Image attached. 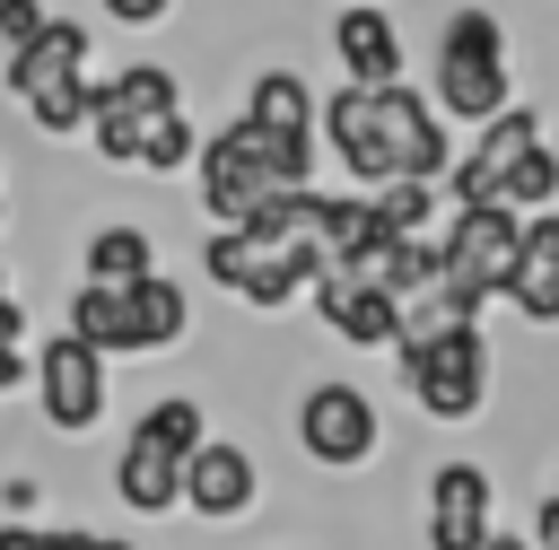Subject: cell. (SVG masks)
Masks as SVG:
<instances>
[{
	"instance_id": "obj_24",
	"label": "cell",
	"mask_w": 559,
	"mask_h": 550,
	"mask_svg": "<svg viewBox=\"0 0 559 550\" xmlns=\"http://www.w3.org/2000/svg\"><path fill=\"white\" fill-rule=\"evenodd\" d=\"M367 201H376L384 236H428V218H437V183H393V192H367Z\"/></svg>"
},
{
	"instance_id": "obj_10",
	"label": "cell",
	"mask_w": 559,
	"mask_h": 550,
	"mask_svg": "<svg viewBox=\"0 0 559 550\" xmlns=\"http://www.w3.org/2000/svg\"><path fill=\"white\" fill-rule=\"evenodd\" d=\"M376 402L358 393V384H306V402H297V445L323 463V471H358L367 454H376Z\"/></svg>"
},
{
	"instance_id": "obj_12",
	"label": "cell",
	"mask_w": 559,
	"mask_h": 550,
	"mask_svg": "<svg viewBox=\"0 0 559 550\" xmlns=\"http://www.w3.org/2000/svg\"><path fill=\"white\" fill-rule=\"evenodd\" d=\"M498 533V489L480 463H437L428 480V550H489Z\"/></svg>"
},
{
	"instance_id": "obj_16",
	"label": "cell",
	"mask_w": 559,
	"mask_h": 550,
	"mask_svg": "<svg viewBox=\"0 0 559 550\" xmlns=\"http://www.w3.org/2000/svg\"><path fill=\"white\" fill-rule=\"evenodd\" d=\"M507 306H515L524 323H559V210L524 218L515 271H507Z\"/></svg>"
},
{
	"instance_id": "obj_19",
	"label": "cell",
	"mask_w": 559,
	"mask_h": 550,
	"mask_svg": "<svg viewBox=\"0 0 559 550\" xmlns=\"http://www.w3.org/2000/svg\"><path fill=\"white\" fill-rule=\"evenodd\" d=\"M245 122L271 131V140H314V87H306L297 70H262V79L245 87Z\"/></svg>"
},
{
	"instance_id": "obj_25",
	"label": "cell",
	"mask_w": 559,
	"mask_h": 550,
	"mask_svg": "<svg viewBox=\"0 0 559 550\" xmlns=\"http://www.w3.org/2000/svg\"><path fill=\"white\" fill-rule=\"evenodd\" d=\"M192 157H201V131H192V113H175V122H166V131L140 148V166H148V175H183Z\"/></svg>"
},
{
	"instance_id": "obj_4",
	"label": "cell",
	"mask_w": 559,
	"mask_h": 550,
	"mask_svg": "<svg viewBox=\"0 0 559 550\" xmlns=\"http://www.w3.org/2000/svg\"><path fill=\"white\" fill-rule=\"evenodd\" d=\"M437 122H498L507 96V26L489 9H454L437 35Z\"/></svg>"
},
{
	"instance_id": "obj_6",
	"label": "cell",
	"mask_w": 559,
	"mask_h": 550,
	"mask_svg": "<svg viewBox=\"0 0 559 550\" xmlns=\"http://www.w3.org/2000/svg\"><path fill=\"white\" fill-rule=\"evenodd\" d=\"M515 236H524L515 210H454V227L437 236V288H445L463 314H480L489 297H507Z\"/></svg>"
},
{
	"instance_id": "obj_23",
	"label": "cell",
	"mask_w": 559,
	"mask_h": 550,
	"mask_svg": "<svg viewBox=\"0 0 559 550\" xmlns=\"http://www.w3.org/2000/svg\"><path fill=\"white\" fill-rule=\"evenodd\" d=\"M498 210H515V218L559 210V157H550V148H524V157L507 166V183H498Z\"/></svg>"
},
{
	"instance_id": "obj_9",
	"label": "cell",
	"mask_w": 559,
	"mask_h": 550,
	"mask_svg": "<svg viewBox=\"0 0 559 550\" xmlns=\"http://www.w3.org/2000/svg\"><path fill=\"white\" fill-rule=\"evenodd\" d=\"M26 393H35L44 428H61V437H87V428L105 419V358H96L87 340L52 332V340H35V358H26Z\"/></svg>"
},
{
	"instance_id": "obj_15",
	"label": "cell",
	"mask_w": 559,
	"mask_h": 550,
	"mask_svg": "<svg viewBox=\"0 0 559 550\" xmlns=\"http://www.w3.org/2000/svg\"><path fill=\"white\" fill-rule=\"evenodd\" d=\"M332 52H341V87H402V35L376 0H349L332 17Z\"/></svg>"
},
{
	"instance_id": "obj_34",
	"label": "cell",
	"mask_w": 559,
	"mask_h": 550,
	"mask_svg": "<svg viewBox=\"0 0 559 550\" xmlns=\"http://www.w3.org/2000/svg\"><path fill=\"white\" fill-rule=\"evenodd\" d=\"M0 297H9V271H0Z\"/></svg>"
},
{
	"instance_id": "obj_11",
	"label": "cell",
	"mask_w": 559,
	"mask_h": 550,
	"mask_svg": "<svg viewBox=\"0 0 559 550\" xmlns=\"http://www.w3.org/2000/svg\"><path fill=\"white\" fill-rule=\"evenodd\" d=\"M524 148H542V113H533V105H507L498 122H480L472 157H454L437 192H454V210H498V183H507V166H515Z\"/></svg>"
},
{
	"instance_id": "obj_29",
	"label": "cell",
	"mask_w": 559,
	"mask_h": 550,
	"mask_svg": "<svg viewBox=\"0 0 559 550\" xmlns=\"http://www.w3.org/2000/svg\"><path fill=\"white\" fill-rule=\"evenodd\" d=\"M44 550H105V533H79V524H44Z\"/></svg>"
},
{
	"instance_id": "obj_31",
	"label": "cell",
	"mask_w": 559,
	"mask_h": 550,
	"mask_svg": "<svg viewBox=\"0 0 559 550\" xmlns=\"http://www.w3.org/2000/svg\"><path fill=\"white\" fill-rule=\"evenodd\" d=\"M0 550H44V524H0Z\"/></svg>"
},
{
	"instance_id": "obj_13",
	"label": "cell",
	"mask_w": 559,
	"mask_h": 550,
	"mask_svg": "<svg viewBox=\"0 0 559 550\" xmlns=\"http://www.w3.org/2000/svg\"><path fill=\"white\" fill-rule=\"evenodd\" d=\"M384 244H393V236H384V218H376L367 192H323V201H314V253H323L332 279H367V288H376Z\"/></svg>"
},
{
	"instance_id": "obj_18",
	"label": "cell",
	"mask_w": 559,
	"mask_h": 550,
	"mask_svg": "<svg viewBox=\"0 0 559 550\" xmlns=\"http://www.w3.org/2000/svg\"><path fill=\"white\" fill-rule=\"evenodd\" d=\"M114 498H122L131 515H175V506H183V463L157 454V445H140V437H122V454H114Z\"/></svg>"
},
{
	"instance_id": "obj_7",
	"label": "cell",
	"mask_w": 559,
	"mask_h": 550,
	"mask_svg": "<svg viewBox=\"0 0 559 550\" xmlns=\"http://www.w3.org/2000/svg\"><path fill=\"white\" fill-rule=\"evenodd\" d=\"M201 262H210V279H218L227 297H245V306H262V314H280L288 297H306V288L323 279V253H314V244H262V236H245V227H218V236L201 244Z\"/></svg>"
},
{
	"instance_id": "obj_1",
	"label": "cell",
	"mask_w": 559,
	"mask_h": 550,
	"mask_svg": "<svg viewBox=\"0 0 559 550\" xmlns=\"http://www.w3.org/2000/svg\"><path fill=\"white\" fill-rule=\"evenodd\" d=\"M314 122L358 192L445 183V166H454L445 122H437V105H419V87H332V96H314Z\"/></svg>"
},
{
	"instance_id": "obj_14",
	"label": "cell",
	"mask_w": 559,
	"mask_h": 550,
	"mask_svg": "<svg viewBox=\"0 0 559 550\" xmlns=\"http://www.w3.org/2000/svg\"><path fill=\"white\" fill-rule=\"evenodd\" d=\"M253 498H262V471H253V454H245V445L210 437V445L183 463V506H192L201 524H236Z\"/></svg>"
},
{
	"instance_id": "obj_3",
	"label": "cell",
	"mask_w": 559,
	"mask_h": 550,
	"mask_svg": "<svg viewBox=\"0 0 559 550\" xmlns=\"http://www.w3.org/2000/svg\"><path fill=\"white\" fill-rule=\"evenodd\" d=\"M9 70V105L35 122V131H52V140H70V131H87V26L79 17H44V35L17 52V61H0Z\"/></svg>"
},
{
	"instance_id": "obj_17",
	"label": "cell",
	"mask_w": 559,
	"mask_h": 550,
	"mask_svg": "<svg viewBox=\"0 0 559 550\" xmlns=\"http://www.w3.org/2000/svg\"><path fill=\"white\" fill-rule=\"evenodd\" d=\"M314 314L349 340V349H393V323H402V306L384 297V288H367V279H314Z\"/></svg>"
},
{
	"instance_id": "obj_8",
	"label": "cell",
	"mask_w": 559,
	"mask_h": 550,
	"mask_svg": "<svg viewBox=\"0 0 559 550\" xmlns=\"http://www.w3.org/2000/svg\"><path fill=\"white\" fill-rule=\"evenodd\" d=\"M393 358H402V384H411V402L428 419H480V402H489V340H480V323H454V332H437L419 349H393Z\"/></svg>"
},
{
	"instance_id": "obj_22",
	"label": "cell",
	"mask_w": 559,
	"mask_h": 550,
	"mask_svg": "<svg viewBox=\"0 0 559 550\" xmlns=\"http://www.w3.org/2000/svg\"><path fill=\"white\" fill-rule=\"evenodd\" d=\"M131 437H140V445H157V454H175V463H192V454L210 445V428H201V402H192V393L148 402V410L131 419Z\"/></svg>"
},
{
	"instance_id": "obj_21",
	"label": "cell",
	"mask_w": 559,
	"mask_h": 550,
	"mask_svg": "<svg viewBox=\"0 0 559 550\" xmlns=\"http://www.w3.org/2000/svg\"><path fill=\"white\" fill-rule=\"evenodd\" d=\"M148 271H157V244H148V227L114 218V227H96V236H87V279H79V288H140Z\"/></svg>"
},
{
	"instance_id": "obj_35",
	"label": "cell",
	"mask_w": 559,
	"mask_h": 550,
	"mask_svg": "<svg viewBox=\"0 0 559 550\" xmlns=\"http://www.w3.org/2000/svg\"><path fill=\"white\" fill-rule=\"evenodd\" d=\"M0 210H9V192H0Z\"/></svg>"
},
{
	"instance_id": "obj_2",
	"label": "cell",
	"mask_w": 559,
	"mask_h": 550,
	"mask_svg": "<svg viewBox=\"0 0 559 550\" xmlns=\"http://www.w3.org/2000/svg\"><path fill=\"white\" fill-rule=\"evenodd\" d=\"M192 175H201V210L218 227H245L271 192H314V140H271V131H253L236 113L227 131L201 140Z\"/></svg>"
},
{
	"instance_id": "obj_5",
	"label": "cell",
	"mask_w": 559,
	"mask_h": 550,
	"mask_svg": "<svg viewBox=\"0 0 559 550\" xmlns=\"http://www.w3.org/2000/svg\"><path fill=\"white\" fill-rule=\"evenodd\" d=\"M175 113H183V87H175V70H157V61H131V70H114V79L87 87V140H96L105 166H140V148H148Z\"/></svg>"
},
{
	"instance_id": "obj_30",
	"label": "cell",
	"mask_w": 559,
	"mask_h": 550,
	"mask_svg": "<svg viewBox=\"0 0 559 550\" xmlns=\"http://www.w3.org/2000/svg\"><path fill=\"white\" fill-rule=\"evenodd\" d=\"M533 550H559V480H550V498H542V515H533Z\"/></svg>"
},
{
	"instance_id": "obj_27",
	"label": "cell",
	"mask_w": 559,
	"mask_h": 550,
	"mask_svg": "<svg viewBox=\"0 0 559 550\" xmlns=\"http://www.w3.org/2000/svg\"><path fill=\"white\" fill-rule=\"evenodd\" d=\"M44 17H52L44 0H0V61H17V52L44 35Z\"/></svg>"
},
{
	"instance_id": "obj_20",
	"label": "cell",
	"mask_w": 559,
	"mask_h": 550,
	"mask_svg": "<svg viewBox=\"0 0 559 550\" xmlns=\"http://www.w3.org/2000/svg\"><path fill=\"white\" fill-rule=\"evenodd\" d=\"M122 314H131V349H175L192 332V297L166 271H148L140 288H122Z\"/></svg>"
},
{
	"instance_id": "obj_33",
	"label": "cell",
	"mask_w": 559,
	"mask_h": 550,
	"mask_svg": "<svg viewBox=\"0 0 559 550\" xmlns=\"http://www.w3.org/2000/svg\"><path fill=\"white\" fill-rule=\"evenodd\" d=\"M105 550H140V541H122V533H105Z\"/></svg>"
},
{
	"instance_id": "obj_26",
	"label": "cell",
	"mask_w": 559,
	"mask_h": 550,
	"mask_svg": "<svg viewBox=\"0 0 559 550\" xmlns=\"http://www.w3.org/2000/svg\"><path fill=\"white\" fill-rule=\"evenodd\" d=\"M0 393H26V306L0 297Z\"/></svg>"
},
{
	"instance_id": "obj_32",
	"label": "cell",
	"mask_w": 559,
	"mask_h": 550,
	"mask_svg": "<svg viewBox=\"0 0 559 550\" xmlns=\"http://www.w3.org/2000/svg\"><path fill=\"white\" fill-rule=\"evenodd\" d=\"M489 550H533V541H515V533H489Z\"/></svg>"
},
{
	"instance_id": "obj_28",
	"label": "cell",
	"mask_w": 559,
	"mask_h": 550,
	"mask_svg": "<svg viewBox=\"0 0 559 550\" xmlns=\"http://www.w3.org/2000/svg\"><path fill=\"white\" fill-rule=\"evenodd\" d=\"M166 9H175V0H105V17H114V26H157Z\"/></svg>"
}]
</instances>
